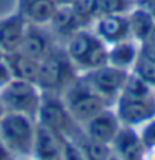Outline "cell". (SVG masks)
<instances>
[{
    "instance_id": "cell-16",
    "label": "cell",
    "mask_w": 155,
    "mask_h": 160,
    "mask_svg": "<svg viewBox=\"0 0 155 160\" xmlns=\"http://www.w3.org/2000/svg\"><path fill=\"white\" fill-rule=\"evenodd\" d=\"M5 63L10 70L13 78L18 80H27V82H33L37 80V73H38V65L40 62L35 60L28 55H25L20 50H15V52L5 53Z\"/></svg>"
},
{
    "instance_id": "cell-13",
    "label": "cell",
    "mask_w": 155,
    "mask_h": 160,
    "mask_svg": "<svg viewBox=\"0 0 155 160\" xmlns=\"http://www.w3.org/2000/svg\"><path fill=\"white\" fill-rule=\"evenodd\" d=\"M58 5L52 0H18L17 12L27 23L48 25Z\"/></svg>"
},
{
    "instance_id": "cell-32",
    "label": "cell",
    "mask_w": 155,
    "mask_h": 160,
    "mask_svg": "<svg viewBox=\"0 0 155 160\" xmlns=\"http://www.w3.org/2000/svg\"><path fill=\"white\" fill-rule=\"evenodd\" d=\"M3 57H5V52H3L2 48H0V60H3Z\"/></svg>"
},
{
    "instance_id": "cell-28",
    "label": "cell",
    "mask_w": 155,
    "mask_h": 160,
    "mask_svg": "<svg viewBox=\"0 0 155 160\" xmlns=\"http://www.w3.org/2000/svg\"><path fill=\"white\" fill-rule=\"evenodd\" d=\"M145 42H152V43H155V23H153V27H152V32H150L148 38L145 40Z\"/></svg>"
},
{
    "instance_id": "cell-19",
    "label": "cell",
    "mask_w": 155,
    "mask_h": 160,
    "mask_svg": "<svg viewBox=\"0 0 155 160\" xmlns=\"http://www.w3.org/2000/svg\"><path fill=\"white\" fill-rule=\"evenodd\" d=\"M72 142L77 143V147L80 148V152H82L85 160H107L113 153L112 145L98 142L95 138H90L85 132H82Z\"/></svg>"
},
{
    "instance_id": "cell-26",
    "label": "cell",
    "mask_w": 155,
    "mask_h": 160,
    "mask_svg": "<svg viewBox=\"0 0 155 160\" xmlns=\"http://www.w3.org/2000/svg\"><path fill=\"white\" fill-rule=\"evenodd\" d=\"M135 5H140L145 10H148L152 13V17L155 18V0H135Z\"/></svg>"
},
{
    "instance_id": "cell-8",
    "label": "cell",
    "mask_w": 155,
    "mask_h": 160,
    "mask_svg": "<svg viewBox=\"0 0 155 160\" xmlns=\"http://www.w3.org/2000/svg\"><path fill=\"white\" fill-rule=\"evenodd\" d=\"M80 75L108 105H113L115 100L118 98L120 92H122L125 82H127L128 72L107 63L103 67H98Z\"/></svg>"
},
{
    "instance_id": "cell-6",
    "label": "cell",
    "mask_w": 155,
    "mask_h": 160,
    "mask_svg": "<svg viewBox=\"0 0 155 160\" xmlns=\"http://www.w3.org/2000/svg\"><path fill=\"white\" fill-rule=\"evenodd\" d=\"M62 100L67 105L72 117L83 127L92 117H95L103 108L110 107L95 90L78 75L73 83L68 85V88L62 93Z\"/></svg>"
},
{
    "instance_id": "cell-29",
    "label": "cell",
    "mask_w": 155,
    "mask_h": 160,
    "mask_svg": "<svg viewBox=\"0 0 155 160\" xmlns=\"http://www.w3.org/2000/svg\"><path fill=\"white\" fill-rule=\"evenodd\" d=\"M52 2H55L57 5H68L72 3V0H52Z\"/></svg>"
},
{
    "instance_id": "cell-17",
    "label": "cell",
    "mask_w": 155,
    "mask_h": 160,
    "mask_svg": "<svg viewBox=\"0 0 155 160\" xmlns=\"http://www.w3.org/2000/svg\"><path fill=\"white\" fill-rule=\"evenodd\" d=\"M137 58H138V48L135 45V40H132V38L108 45L107 63L112 65V67L130 72Z\"/></svg>"
},
{
    "instance_id": "cell-15",
    "label": "cell",
    "mask_w": 155,
    "mask_h": 160,
    "mask_svg": "<svg viewBox=\"0 0 155 160\" xmlns=\"http://www.w3.org/2000/svg\"><path fill=\"white\" fill-rule=\"evenodd\" d=\"M33 160H62V138L37 123Z\"/></svg>"
},
{
    "instance_id": "cell-7",
    "label": "cell",
    "mask_w": 155,
    "mask_h": 160,
    "mask_svg": "<svg viewBox=\"0 0 155 160\" xmlns=\"http://www.w3.org/2000/svg\"><path fill=\"white\" fill-rule=\"evenodd\" d=\"M0 100H2L5 112L22 113L37 120L40 102H42V92L33 82L12 78L0 90Z\"/></svg>"
},
{
    "instance_id": "cell-27",
    "label": "cell",
    "mask_w": 155,
    "mask_h": 160,
    "mask_svg": "<svg viewBox=\"0 0 155 160\" xmlns=\"http://www.w3.org/2000/svg\"><path fill=\"white\" fill-rule=\"evenodd\" d=\"M0 160H17V158H15V155L10 152L7 147H5V143L2 142V138H0Z\"/></svg>"
},
{
    "instance_id": "cell-10",
    "label": "cell",
    "mask_w": 155,
    "mask_h": 160,
    "mask_svg": "<svg viewBox=\"0 0 155 160\" xmlns=\"http://www.w3.org/2000/svg\"><path fill=\"white\" fill-rule=\"evenodd\" d=\"M120 128H122V123H120L115 110H112L110 107L103 108L102 112H98L95 117L90 118L87 123H83V132L90 138H95L108 145H112Z\"/></svg>"
},
{
    "instance_id": "cell-33",
    "label": "cell",
    "mask_w": 155,
    "mask_h": 160,
    "mask_svg": "<svg viewBox=\"0 0 155 160\" xmlns=\"http://www.w3.org/2000/svg\"><path fill=\"white\" fill-rule=\"evenodd\" d=\"M153 92H155V88H153Z\"/></svg>"
},
{
    "instance_id": "cell-24",
    "label": "cell",
    "mask_w": 155,
    "mask_h": 160,
    "mask_svg": "<svg viewBox=\"0 0 155 160\" xmlns=\"http://www.w3.org/2000/svg\"><path fill=\"white\" fill-rule=\"evenodd\" d=\"M138 55L143 57L145 60H148L150 63L155 65V43L152 42H142L138 47Z\"/></svg>"
},
{
    "instance_id": "cell-21",
    "label": "cell",
    "mask_w": 155,
    "mask_h": 160,
    "mask_svg": "<svg viewBox=\"0 0 155 160\" xmlns=\"http://www.w3.org/2000/svg\"><path fill=\"white\" fill-rule=\"evenodd\" d=\"M133 75H137L140 80H143L145 83H148L152 88H155V65L150 63L148 60H145L143 57H140L135 60L132 70H130Z\"/></svg>"
},
{
    "instance_id": "cell-18",
    "label": "cell",
    "mask_w": 155,
    "mask_h": 160,
    "mask_svg": "<svg viewBox=\"0 0 155 160\" xmlns=\"http://www.w3.org/2000/svg\"><path fill=\"white\" fill-rule=\"evenodd\" d=\"M127 20H128L130 38L138 43L145 42L155 23V18L152 17V13L148 10H145L143 7H140V5H133L130 8V12L127 13Z\"/></svg>"
},
{
    "instance_id": "cell-30",
    "label": "cell",
    "mask_w": 155,
    "mask_h": 160,
    "mask_svg": "<svg viewBox=\"0 0 155 160\" xmlns=\"http://www.w3.org/2000/svg\"><path fill=\"white\" fill-rule=\"evenodd\" d=\"M3 115H5V108H3V105H2V100H0V120H2Z\"/></svg>"
},
{
    "instance_id": "cell-12",
    "label": "cell",
    "mask_w": 155,
    "mask_h": 160,
    "mask_svg": "<svg viewBox=\"0 0 155 160\" xmlns=\"http://www.w3.org/2000/svg\"><path fill=\"white\" fill-rule=\"evenodd\" d=\"M25 25H27V22L17 10L0 18V48L5 53L18 50L25 32Z\"/></svg>"
},
{
    "instance_id": "cell-11",
    "label": "cell",
    "mask_w": 155,
    "mask_h": 160,
    "mask_svg": "<svg viewBox=\"0 0 155 160\" xmlns=\"http://www.w3.org/2000/svg\"><path fill=\"white\" fill-rule=\"evenodd\" d=\"M92 27H93V33L107 45L130 38L127 13L125 15L123 13L98 15Z\"/></svg>"
},
{
    "instance_id": "cell-23",
    "label": "cell",
    "mask_w": 155,
    "mask_h": 160,
    "mask_svg": "<svg viewBox=\"0 0 155 160\" xmlns=\"http://www.w3.org/2000/svg\"><path fill=\"white\" fill-rule=\"evenodd\" d=\"M62 160H85L77 143L68 138H62Z\"/></svg>"
},
{
    "instance_id": "cell-5",
    "label": "cell",
    "mask_w": 155,
    "mask_h": 160,
    "mask_svg": "<svg viewBox=\"0 0 155 160\" xmlns=\"http://www.w3.org/2000/svg\"><path fill=\"white\" fill-rule=\"evenodd\" d=\"M37 123L52 130L60 138L73 140L83 132V127L72 117L67 105L63 103L62 95L42 93V102L37 113Z\"/></svg>"
},
{
    "instance_id": "cell-31",
    "label": "cell",
    "mask_w": 155,
    "mask_h": 160,
    "mask_svg": "<svg viewBox=\"0 0 155 160\" xmlns=\"http://www.w3.org/2000/svg\"><path fill=\"white\" fill-rule=\"evenodd\" d=\"M107 160H120V158H118V157H117V155H115V153H112V155H110V157H108Z\"/></svg>"
},
{
    "instance_id": "cell-20",
    "label": "cell",
    "mask_w": 155,
    "mask_h": 160,
    "mask_svg": "<svg viewBox=\"0 0 155 160\" xmlns=\"http://www.w3.org/2000/svg\"><path fill=\"white\" fill-rule=\"evenodd\" d=\"M98 15H110V13H128L133 7V0H93Z\"/></svg>"
},
{
    "instance_id": "cell-4",
    "label": "cell",
    "mask_w": 155,
    "mask_h": 160,
    "mask_svg": "<svg viewBox=\"0 0 155 160\" xmlns=\"http://www.w3.org/2000/svg\"><path fill=\"white\" fill-rule=\"evenodd\" d=\"M65 52L68 53L78 73H85L107 65L108 45L103 43L93 30L82 28L67 40Z\"/></svg>"
},
{
    "instance_id": "cell-2",
    "label": "cell",
    "mask_w": 155,
    "mask_h": 160,
    "mask_svg": "<svg viewBox=\"0 0 155 160\" xmlns=\"http://www.w3.org/2000/svg\"><path fill=\"white\" fill-rule=\"evenodd\" d=\"M78 75V70L65 52V47H60L57 43L47 57L40 60L35 83L42 93L62 95L68 85L77 80Z\"/></svg>"
},
{
    "instance_id": "cell-22",
    "label": "cell",
    "mask_w": 155,
    "mask_h": 160,
    "mask_svg": "<svg viewBox=\"0 0 155 160\" xmlns=\"http://www.w3.org/2000/svg\"><path fill=\"white\" fill-rule=\"evenodd\" d=\"M145 150H155V118L142 125V132L138 133Z\"/></svg>"
},
{
    "instance_id": "cell-1",
    "label": "cell",
    "mask_w": 155,
    "mask_h": 160,
    "mask_svg": "<svg viewBox=\"0 0 155 160\" xmlns=\"http://www.w3.org/2000/svg\"><path fill=\"white\" fill-rule=\"evenodd\" d=\"M115 113L125 127H138L155 118V92L148 83L128 72L118 98L115 100Z\"/></svg>"
},
{
    "instance_id": "cell-3",
    "label": "cell",
    "mask_w": 155,
    "mask_h": 160,
    "mask_svg": "<svg viewBox=\"0 0 155 160\" xmlns=\"http://www.w3.org/2000/svg\"><path fill=\"white\" fill-rule=\"evenodd\" d=\"M37 120L22 113L5 112L0 120V138L17 160H33Z\"/></svg>"
},
{
    "instance_id": "cell-14",
    "label": "cell",
    "mask_w": 155,
    "mask_h": 160,
    "mask_svg": "<svg viewBox=\"0 0 155 160\" xmlns=\"http://www.w3.org/2000/svg\"><path fill=\"white\" fill-rule=\"evenodd\" d=\"M47 27H48L50 32H52L53 38L58 37V38H63L65 42H67L73 33H77L78 30L83 28L70 3L68 5H58Z\"/></svg>"
},
{
    "instance_id": "cell-9",
    "label": "cell",
    "mask_w": 155,
    "mask_h": 160,
    "mask_svg": "<svg viewBox=\"0 0 155 160\" xmlns=\"http://www.w3.org/2000/svg\"><path fill=\"white\" fill-rule=\"evenodd\" d=\"M55 45H57V42L53 40V35L48 30L47 25L27 23L18 50L40 62V60L45 58L50 53V50Z\"/></svg>"
},
{
    "instance_id": "cell-25",
    "label": "cell",
    "mask_w": 155,
    "mask_h": 160,
    "mask_svg": "<svg viewBox=\"0 0 155 160\" xmlns=\"http://www.w3.org/2000/svg\"><path fill=\"white\" fill-rule=\"evenodd\" d=\"M12 78L13 77H12V73H10V70L7 67V63H5V60H0V90H2Z\"/></svg>"
}]
</instances>
